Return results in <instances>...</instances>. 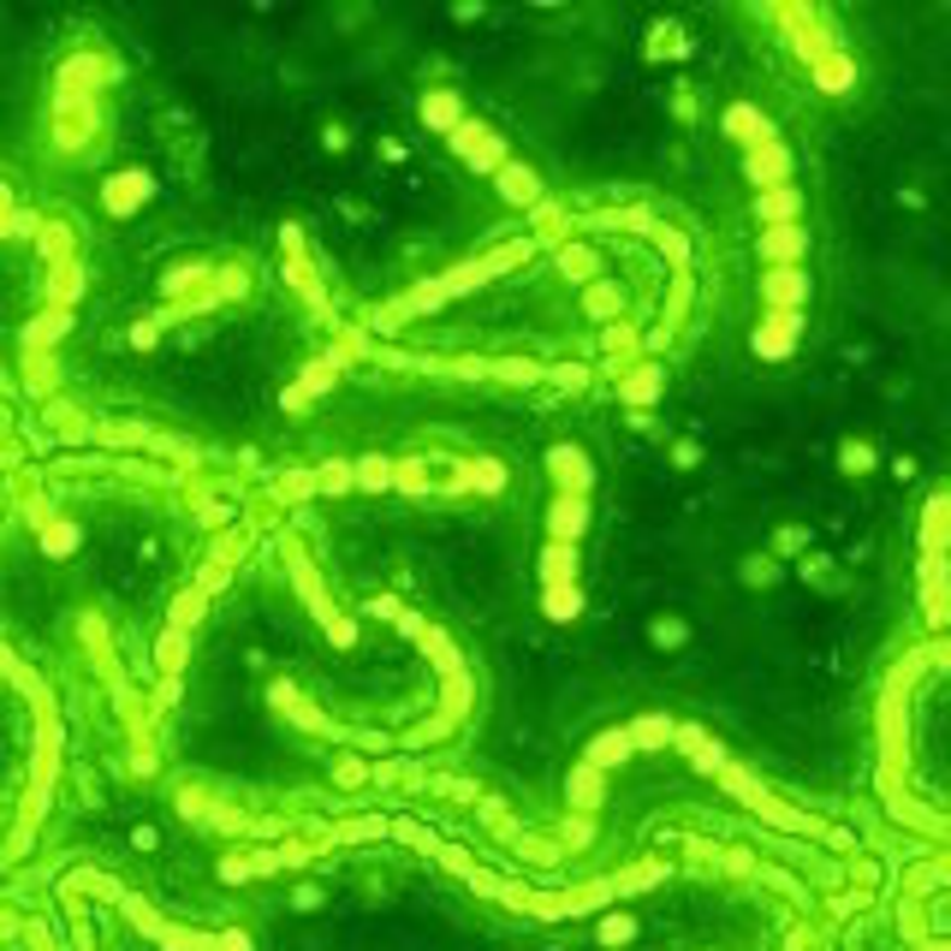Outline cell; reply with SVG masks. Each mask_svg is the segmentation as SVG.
<instances>
[{
	"label": "cell",
	"instance_id": "cell-1",
	"mask_svg": "<svg viewBox=\"0 0 951 951\" xmlns=\"http://www.w3.org/2000/svg\"><path fill=\"white\" fill-rule=\"evenodd\" d=\"M155 197H161V185H155V173L149 167H113L108 179L96 185V202H101L108 221H137Z\"/></svg>",
	"mask_w": 951,
	"mask_h": 951
},
{
	"label": "cell",
	"instance_id": "cell-2",
	"mask_svg": "<svg viewBox=\"0 0 951 951\" xmlns=\"http://www.w3.org/2000/svg\"><path fill=\"white\" fill-rule=\"evenodd\" d=\"M791 583H797V589H809L815 601H844V595L856 589V571H851V560L815 548V553H803V560L791 565Z\"/></svg>",
	"mask_w": 951,
	"mask_h": 951
},
{
	"label": "cell",
	"instance_id": "cell-3",
	"mask_svg": "<svg viewBox=\"0 0 951 951\" xmlns=\"http://www.w3.org/2000/svg\"><path fill=\"white\" fill-rule=\"evenodd\" d=\"M785 583H791V565H779L767 548H755V553H743V560H738V589L773 595V589H785Z\"/></svg>",
	"mask_w": 951,
	"mask_h": 951
},
{
	"label": "cell",
	"instance_id": "cell-4",
	"mask_svg": "<svg viewBox=\"0 0 951 951\" xmlns=\"http://www.w3.org/2000/svg\"><path fill=\"white\" fill-rule=\"evenodd\" d=\"M833 459H839V476H844V481H868V476H880V447H874L868 435H844Z\"/></svg>",
	"mask_w": 951,
	"mask_h": 951
},
{
	"label": "cell",
	"instance_id": "cell-5",
	"mask_svg": "<svg viewBox=\"0 0 951 951\" xmlns=\"http://www.w3.org/2000/svg\"><path fill=\"white\" fill-rule=\"evenodd\" d=\"M416 113H423V125H435V132H459L464 125V101L452 90H428L423 101H416Z\"/></svg>",
	"mask_w": 951,
	"mask_h": 951
},
{
	"label": "cell",
	"instance_id": "cell-6",
	"mask_svg": "<svg viewBox=\"0 0 951 951\" xmlns=\"http://www.w3.org/2000/svg\"><path fill=\"white\" fill-rule=\"evenodd\" d=\"M649 649H654V654H678V649H690V618H678V613H654V618H649Z\"/></svg>",
	"mask_w": 951,
	"mask_h": 951
},
{
	"label": "cell",
	"instance_id": "cell-7",
	"mask_svg": "<svg viewBox=\"0 0 951 951\" xmlns=\"http://www.w3.org/2000/svg\"><path fill=\"white\" fill-rule=\"evenodd\" d=\"M649 60H690V36H684V24H678V18H661V24H654V48H649Z\"/></svg>",
	"mask_w": 951,
	"mask_h": 951
},
{
	"label": "cell",
	"instance_id": "cell-8",
	"mask_svg": "<svg viewBox=\"0 0 951 951\" xmlns=\"http://www.w3.org/2000/svg\"><path fill=\"white\" fill-rule=\"evenodd\" d=\"M322 143L334 149V155H346V149H351V125H346V120H327V125H322Z\"/></svg>",
	"mask_w": 951,
	"mask_h": 951
}]
</instances>
